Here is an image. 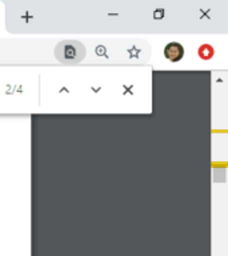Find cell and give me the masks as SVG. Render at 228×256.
Segmentation results:
<instances>
[{
    "label": "cell",
    "mask_w": 228,
    "mask_h": 256,
    "mask_svg": "<svg viewBox=\"0 0 228 256\" xmlns=\"http://www.w3.org/2000/svg\"><path fill=\"white\" fill-rule=\"evenodd\" d=\"M86 48L76 40H64L60 42L55 48L56 59L63 64H78L84 59Z\"/></svg>",
    "instance_id": "1"
},
{
    "label": "cell",
    "mask_w": 228,
    "mask_h": 256,
    "mask_svg": "<svg viewBox=\"0 0 228 256\" xmlns=\"http://www.w3.org/2000/svg\"><path fill=\"white\" fill-rule=\"evenodd\" d=\"M164 56H166L170 62H172V63L179 62V60L183 59L184 56L183 46L180 43H176V42L168 43L167 46L164 47Z\"/></svg>",
    "instance_id": "2"
},
{
    "label": "cell",
    "mask_w": 228,
    "mask_h": 256,
    "mask_svg": "<svg viewBox=\"0 0 228 256\" xmlns=\"http://www.w3.org/2000/svg\"><path fill=\"white\" fill-rule=\"evenodd\" d=\"M199 56L203 60L211 59L212 56H214V48H212L210 44H204V46H202V47H200Z\"/></svg>",
    "instance_id": "3"
}]
</instances>
